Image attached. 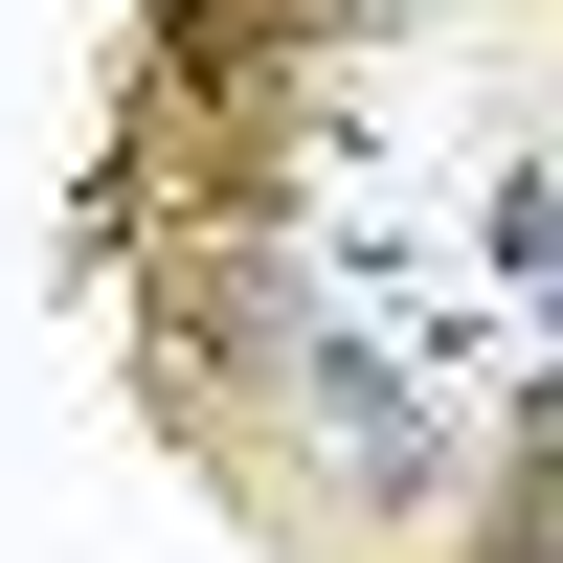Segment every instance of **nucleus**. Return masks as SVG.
Wrapping results in <instances>:
<instances>
[{
  "instance_id": "nucleus-1",
  "label": "nucleus",
  "mask_w": 563,
  "mask_h": 563,
  "mask_svg": "<svg viewBox=\"0 0 563 563\" xmlns=\"http://www.w3.org/2000/svg\"><path fill=\"white\" fill-rule=\"evenodd\" d=\"M271 361H294V429L339 451V474L384 496V519H406V496H451V406H429V361H406V339H339V316H271Z\"/></svg>"
}]
</instances>
